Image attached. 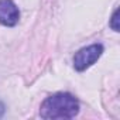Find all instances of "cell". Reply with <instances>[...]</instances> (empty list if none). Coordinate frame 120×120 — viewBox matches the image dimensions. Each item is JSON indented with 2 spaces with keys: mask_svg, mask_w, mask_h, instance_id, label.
Returning a JSON list of instances; mask_svg holds the SVG:
<instances>
[{
  "mask_svg": "<svg viewBox=\"0 0 120 120\" xmlns=\"http://www.w3.org/2000/svg\"><path fill=\"white\" fill-rule=\"evenodd\" d=\"M4 112H6V107H4V105H3V102H0V119L3 117V114H4Z\"/></svg>",
  "mask_w": 120,
  "mask_h": 120,
  "instance_id": "5b68a950",
  "label": "cell"
},
{
  "mask_svg": "<svg viewBox=\"0 0 120 120\" xmlns=\"http://www.w3.org/2000/svg\"><path fill=\"white\" fill-rule=\"evenodd\" d=\"M20 11L13 0H0V24L14 27L19 23Z\"/></svg>",
  "mask_w": 120,
  "mask_h": 120,
  "instance_id": "3957f363",
  "label": "cell"
},
{
  "mask_svg": "<svg viewBox=\"0 0 120 120\" xmlns=\"http://www.w3.org/2000/svg\"><path fill=\"white\" fill-rule=\"evenodd\" d=\"M78 113L79 102L68 92H58L48 96L40 107L42 119H74Z\"/></svg>",
  "mask_w": 120,
  "mask_h": 120,
  "instance_id": "6da1fadb",
  "label": "cell"
},
{
  "mask_svg": "<svg viewBox=\"0 0 120 120\" xmlns=\"http://www.w3.org/2000/svg\"><path fill=\"white\" fill-rule=\"evenodd\" d=\"M102 54H103V45L102 44H92V45L81 48L74 55V68L78 72L86 71L100 58Z\"/></svg>",
  "mask_w": 120,
  "mask_h": 120,
  "instance_id": "7a4b0ae2",
  "label": "cell"
},
{
  "mask_svg": "<svg viewBox=\"0 0 120 120\" xmlns=\"http://www.w3.org/2000/svg\"><path fill=\"white\" fill-rule=\"evenodd\" d=\"M109 26H110V28L113 30V31H116V33H119L120 30V27H119V7H116L114 9V11H113V14H112V19H110V23H109Z\"/></svg>",
  "mask_w": 120,
  "mask_h": 120,
  "instance_id": "277c9868",
  "label": "cell"
}]
</instances>
